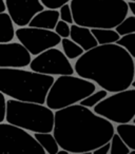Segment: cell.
<instances>
[{"label":"cell","instance_id":"cell-3","mask_svg":"<svg viewBox=\"0 0 135 154\" xmlns=\"http://www.w3.org/2000/svg\"><path fill=\"white\" fill-rule=\"evenodd\" d=\"M55 78L20 68H0V92L10 98L45 105Z\"/></svg>","mask_w":135,"mask_h":154},{"label":"cell","instance_id":"cell-33","mask_svg":"<svg viewBox=\"0 0 135 154\" xmlns=\"http://www.w3.org/2000/svg\"><path fill=\"white\" fill-rule=\"evenodd\" d=\"M133 122H135V117H134V119H133Z\"/></svg>","mask_w":135,"mask_h":154},{"label":"cell","instance_id":"cell-17","mask_svg":"<svg viewBox=\"0 0 135 154\" xmlns=\"http://www.w3.org/2000/svg\"><path fill=\"white\" fill-rule=\"evenodd\" d=\"M92 33L99 45L116 43L121 37L117 31L113 29H92Z\"/></svg>","mask_w":135,"mask_h":154},{"label":"cell","instance_id":"cell-23","mask_svg":"<svg viewBox=\"0 0 135 154\" xmlns=\"http://www.w3.org/2000/svg\"><path fill=\"white\" fill-rule=\"evenodd\" d=\"M116 43L124 47L131 54V56L135 58V33L124 35V36L120 37L119 40Z\"/></svg>","mask_w":135,"mask_h":154},{"label":"cell","instance_id":"cell-16","mask_svg":"<svg viewBox=\"0 0 135 154\" xmlns=\"http://www.w3.org/2000/svg\"><path fill=\"white\" fill-rule=\"evenodd\" d=\"M34 136L39 141L41 146L44 148L48 154H58L60 151V146L58 143L56 137L52 132H43V133H34Z\"/></svg>","mask_w":135,"mask_h":154},{"label":"cell","instance_id":"cell-29","mask_svg":"<svg viewBox=\"0 0 135 154\" xmlns=\"http://www.w3.org/2000/svg\"><path fill=\"white\" fill-rule=\"evenodd\" d=\"M128 5H129L130 12L133 14V15H135V1H129Z\"/></svg>","mask_w":135,"mask_h":154},{"label":"cell","instance_id":"cell-9","mask_svg":"<svg viewBox=\"0 0 135 154\" xmlns=\"http://www.w3.org/2000/svg\"><path fill=\"white\" fill-rule=\"evenodd\" d=\"M16 37L18 41H20L34 56H37L48 49L56 47L61 43L62 40L55 31L30 26L17 29Z\"/></svg>","mask_w":135,"mask_h":154},{"label":"cell","instance_id":"cell-10","mask_svg":"<svg viewBox=\"0 0 135 154\" xmlns=\"http://www.w3.org/2000/svg\"><path fill=\"white\" fill-rule=\"evenodd\" d=\"M30 69L35 72L47 75H73L75 69L70 62L63 51L55 47L38 54L30 64Z\"/></svg>","mask_w":135,"mask_h":154},{"label":"cell","instance_id":"cell-11","mask_svg":"<svg viewBox=\"0 0 135 154\" xmlns=\"http://www.w3.org/2000/svg\"><path fill=\"white\" fill-rule=\"evenodd\" d=\"M8 13L17 26H26L30 24L36 14L44 10L41 0H5Z\"/></svg>","mask_w":135,"mask_h":154},{"label":"cell","instance_id":"cell-4","mask_svg":"<svg viewBox=\"0 0 135 154\" xmlns=\"http://www.w3.org/2000/svg\"><path fill=\"white\" fill-rule=\"evenodd\" d=\"M74 23L90 29H115L130 11L126 0H71Z\"/></svg>","mask_w":135,"mask_h":154},{"label":"cell","instance_id":"cell-19","mask_svg":"<svg viewBox=\"0 0 135 154\" xmlns=\"http://www.w3.org/2000/svg\"><path fill=\"white\" fill-rule=\"evenodd\" d=\"M61 48L63 53L66 55V57L69 58L70 60H74L79 58L82 54L84 53V50L80 47L79 45L75 42L74 40H72L71 38H62L61 40Z\"/></svg>","mask_w":135,"mask_h":154},{"label":"cell","instance_id":"cell-31","mask_svg":"<svg viewBox=\"0 0 135 154\" xmlns=\"http://www.w3.org/2000/svg\"><path fill=\"white\" fill-rule=\"evenodd\" d=\"M129 154H135V150H130V153Z\"/></svg>","mask_w":135,"mask_h":154},{"label":"cell","instance_id":"cell-15","mask_svg":"<svg viewBox=\"0 0 135 154\" xmlns=\"http://www.w3.org/2000/svg\"><path fill=\"white\" fill-rule=\"evenodd\" d=\"M14 21L9 13H0V43L11 42L16 36Z\"/></svg>","mask_w":135,"mask_h":154},{"label":"cell","instance_id":"cell-26","mask_svg":"<svg viewBox=\"0 0 135 154\" xmlns=\"http://www.w3.org/2000/svg\"><path fill=\"white\" fill-rule=\"evenodd\" d=\"M71 0H41L47 9H56L58 10L60 7H62L66 3H69Z\"/></svg>","mask_w":135,"mask_h":154},{"label":"cell","instance_id":"cell-27","mask_svg":"<svg viewBox=\"0 0 135 154\" xmlns=\"http://www.w3.org/2000/svg\"><path fill=\"white\" fill-rule=\"evenodd\" d=\"M7 95L3 94L2 92L0 93V98H1V111H0V122H3L7 118V111H8V100L5 99Z\"/></svg>","mask_w":135,"mask_h":154},{"label":"cell","instance_id":"cell-24","mask_svg":"<svg viewBox=\"0 0 135 154\" xmlns=\"http://www.w3.org/2000/svg\"><path fill=\"white\" fill-rule=\"evenodd\" d=\"M54 31H55L61 38H69L70 35H71V26L66 21L60 19L59 21L57 22V24H56V28Z\"/></svg>","mask_w":135,"mask_h":154},{"label":"cell","instance_id":"cell-7","mask_svg":"<svg viewBox=\"0 0 135 154\" xmlns=\"http://www.w3.org/2000/svg\"><path fill=\"white\" fill-rule=\"evenodd\" d=\"M95 113L115 124H127L135 117V88L113 93L93 108Z\"/></svg>","mask_w":135,"mask_h":154},{"label":"cell","instance_id":"cell-5","mask_svg":"<svg viewBox=\"0 0 135 154\" xmlns=\"http://www.w3.org/2000/svg\"><path fill=\"white\" fill-rule=\"evenodd\" d=\"M5 120L30 132H53L55 112L42 103L11 98L8 99Z\"/></svg>","mask_w":135,"mask_h":154},{"label":"cell","instance_id":"cell-12","mask_svg":"<svg viewBox=\"0 0 135 154\" xmlns=\"http://www.w3.org/2000/svg\"><path fill=\"white\" fill-rule=\"evenodd\" d=\"M32 54L21 42L0 43V68L30 66Z\"/></svg>","mask_w":135,"mask_h":154},{"label":"cell","instance_id":"cell-32","mask_svg":"<svg viewBox=\"0 0 135 154\" xmlns=\"http://www.w3.org/2000/svg\"><path fill=\"white\" fill-rule=\"evenodd\" d=\"M128 1H135V0H128Z\"/></svg>","mask_w":135,"mask_h":154},{"label":"cell","instance_id":"cell-22","mask_svg":"<svg viewBox=\"0 0 135 154\" xmlns=\"http://www.w3.org/2000/svg\"><path fill=\"white\" fill-rule=\"evenodd\" d=\"M120 36H124L127 34L135 33V15L127 16L115 28Z\"/></svg>","mask_w":135,"mask_h":154},{"label":"cell","instance_id":"cell-8","mask_svg":"<svg viewBox=\"0 0 135 154\" xmlns=\"http://www.w3.org/2000/svg\"><path fill=\"white\" fill-rule=\"evenodd\" d=\"M0 147L2 154H44V148L36 137L10 122H0Z\"/></svg>","mask_w":135,"mask_h":154},{"label":"cell","instance_id":"cell-30","mask_svg":"<svg viewBox=\"0 0 135 154\" xmlns=\"http://www.w3.org/2000/svg\"><path fill=\"white\" fill-rule=\"evenodd\" d=\"M131 87H132V88H135V79L132 82V84H131Z\"/></svg>","mask_w":135,"mask_h":154},{"label":"cell","instance_id":"cell-21","mask_svg":"<svg viewBox=\"0 0 135 154\" xmlns=\"http://www.w3.org/2000/svg\"><path fill=\"white\" fill-rule=\"evenodd\" d=\"M109 92L105 89H100L99 91H95L94 93H92L91 95H89L88 97H86L84 99H82L80 101V105L84 106L88 108H94L97 103H100L103 99H105L108 96Z\"/></svg>","mask_w":135,"mask_h":154},{"label":"cell","instance_id":"cell-20","mask_svg":"<svg viewBox=\"0 0 135 154\" xmlns=\"http://www.w3.org/2000/svg\"><path fill=\"white\" fill-rule=\"evenodd\" d=\"M111 150L110 154H129L130 153V148L127 146L124 139L120 137V135L117 132L114 133L111 139Z\"/></svg>","mask_w":135,"mask_h":154},{"label":"cell","instance_id":"cell-14","mask_svg":"<svg viewBox=\"0 0 135 154\" xmlns=\"http://www.w3.org/2000/svg\"><path fill=\"white\" fill-rule=\"evenodd\" d=\"M60 13L56 9H48L39 12L31 20L30 26L34 28L48 29V30H55L56 24L59 21Z\"/></svg>","mask_w":135,"mask_h":154},{"label":"cell","instance_id":"cell-1","mask_svg":"<svg viewBox=\"0 0 135 154\" xmlns=\"http://www.w3.org/2000/svg\"><path fill=\"white\" fill-rule=\"evenodd\" d=\"M115 130L111 120L80 103L55 111L53 134L60 148L69 153H93L111 141Z\"/></svg>","mask_w":135,"mask_h":154},{"label":"cell","instance_id":"cell-18","mask_svg":"<svg viewBox=\"0 0 135 154\" xmlns=\"http://www.w3.org/2000/svg\"><path fill=\"white\" fill-rule=\"evenodd\" d=\"M116 132L120 135L131 150H135V122L119 124L116 127Z\"/></svg>","mask_w":135,"mask_h":154},{"label":"cell","instance_id":"cell-25","mask_svg":"<svg viewBox=\"0 0 135 154\" xmlns=\"http://www.w3.org/2000/svg\"><path fill=\"white\" fill-rule=\"evenodd\" d=\"M59 13H60V19L61 20H64V21H66L70 24L74 23L73 12H72V8L70 3H66L62 7H60Z\"/></svg>","mask_w":135,"mask_h":154},{"label":"cell","instance_id":"cell-2","mask_svg":"<svg viewBox=\"0 0 135 154\" xmlns=\"http://www.w3.org/2000/svg\"><path fill=\"white\" fill-rule=\"evenodd\" d=\"M78 76L92 80L109 93L126 90L135 77V61L131 54L118 43L98 45L76 59Z\"/></svg>","mask_w":135,"mask_h":154},{"label":"cell","instance_id":"cell-13","mask_svg":"<svg viewBox=\"0 0 135 154\" xmlns=\"http://www.w3.org/2000/svg\"><path fill=\"white\" fill-rule=\"evenodd\" d=\"M70 38L75 41L77 45H79L84 51H89V50L93 49L99 45L98 41L95 38L94 34L92 33V29L76 23L71 24Z\"/></svg>","mask_w":135,"mask_h":154},{"label":"cell","instance_id":"cell-28","mask_svg":"<svg viewBox=\"0 0 135 154\" xmlns=\"http://www.w3.org/2000/svg\"><path fill=\"white\" fill-rule=\"evenodd\" d=\"M111 150V143H107L93 151V154H109Z\"/></svg>","mask_w":135,"mask_h":154},{"label":"cell","instance_id":"cell-6","mask_svg":"<svg viewBox=\"0 0 135 154\" xmlns=\"http://www.w3.org/2000/svg\"><path fill=\"white\" fill-rule=\"evenodd\" d=\"M95 91L96 86L92 80L74 75H60L48 93L45 105L56 111L79 103Z\"/></svg>","mask_w":135,"mask_h":154}]
</instances>
